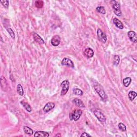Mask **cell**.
Wrapping results in <instances>:
<instances>
[{"label":"cell","instance_id":"7402d4cb","mask_svg":"<svg viewBox=\"0 0 137 137\" xmlns=\"http://www.w3.org/2000/svg\"><path fill=\"white\" fill-rule=\"evenodd\" d=\"M120 61V58L118 55H115L113 56V63L114 64V65L117 66Z\"/></svg>","mask_w":137,"mask_h":137},{"label":"cell","instance_id":"9a60e30c","mask_svg":"<svg viewBox=\"0 0 137 137\" xmlns=\"http://www.w3.org/2000/svg\"><path fill=\"white\" fill-rule=\"evenodd\" d=\"M73 102L76 105V106H77V107L82 108H85V105L84 104L83 102H82L81 100H80L79 99H74L73 100Z\"/></svg>","mask_w":137,"mask_h":137},{"label":"cell","instance_id":"484cf974","mask_svg":"<svg viewBox=\"0 0 137 137\" xmlns=\"http://www.w3.org/2000/svg\"><path fill=\"white\" fill-rule=\"evenodd\" d=\"M118 128L121 131H125L126 130V126L122 123H120L118 124Z\"/></svg>","mask_w":137,"mask_h":137},{"label":"cell","instance_id":"ffe728a7","mask_svg":"<svg viewBox=\"0 0 137 137\" xmlns=\"http://www.w3.org/2000/svg\"><path fill=\"white\" fill-rule=\"evenodd\" d=\"M137 93L134 92V91H130V92L129 93V99L131 101H133L134 99H135V97H137Z\"/></svg>","mask_w":137,"mask_h":137},{"label":"cell","instance_id":"e0dca14e","mask_svg":"<svg viewBox=\"0 0 137 137\" xmlns=\"http://www.w3.org/2000/svg\"><path fill=\"white\" fill-rule=\"evenodd\" d=\"M20 103H21V105L23 106V107H24L28 112L30 113L32 112L31 107V105L28 104V103L24 102V101H21L20 102Z\"/></svg>","mask_w":137,"mask_h":137},{"label":"cell","instance_id":"8fae6325","mask_svg":"<svg viewBox=\"0 0 137 137\" xmlns=\"http://www.w3.org/2000/svg\"><path fill=\"white\" fill-rule=\"evenodd\" d=\"M32 34L35 42H37L38 43L40 44V45H42V44L45 43V41H44L41 38L40 36L37 33L33 32Z\"/></svg>","mask_w":137,"mask_h":137},{"label":"cell","instance_id":"f546056e","mask_svg":"<svg viewBox=\"0 0 137 137\" xmlns=\"http://www.w3.org/2000/svg\"><path fill=\"white\" fill-rule=\"evenodd\" d=\"M10 79H11V80L12 81H15V80L14 79V77H13V76H12V74L10 75Z\"/></svg>","mask_w":137,"mask_h":137},{"label":"cell","instance_id":"6da1fadb","mask_svg":"<svg viewBox=\"0 0 137 137\" xmlns=\"http://www.w3.org/2000/svg\"><path fill=\"white\" fill-rule=\"evenodd\" d=\"M94 88L103 101H106L108 99V97L105 93L104 89L101 86V85L97 83L94 85Z\"/></svg>","mask_w":137,"mask_h":137},{"label":"cell","instance_id":"83f0119b","mask_svg":"<svg viewBox=\"0 0 137 137\" xmlns=\"http://www.w3.org/2000/svg\"><path fill=\"white\" fill-rule=\"evenodd\" d=\"M1 3L2 5H3V6L6 9L8 8L9 4V2L8 1H1Z\"/></svg>","mask_w":137,"mask_h":137},{"label":"cell","instance_id":"2e32d148","mask_svg":"<svg viewBox=\"0 0 137 137\" xmlns=\"http://www.w3.org/2000/svg\"><path fill=\"white\" fill-rule=\"evenodd\" d=\"M1 88L4 91L6 90V89L7 87V82L6 79L4 78L3 76L1 77Z\"/></svg>","mask_w":137,"mask_h":137},{"label":"cell","instance_id":"cb8c5ba5","mask_svg":"<svg viewBox=\"0 0 137 137\" xmlns=\"http://www.w3.org/2000/svg\"><path fill=\"white\" fill-rule=\"evenodd\" d=\"M73 93L75 95H78V96H81L83 94V92L81 89H73Z\"/></svg>","mask_w":137,"mask_h":137},{"label":"cell","instance_id":"7a4b0ae2","mask_svg":"<svg viewBox=\"0 0 137 137\" xmlns=\"http://www.w3.org/2000/svg\"><path fill=\"white\" fill-rule=\"evenodd\" d=\"M82 112L81 109H76L73 112L70 113V120L71 121L74 120V121H77L79 120V119L81 118L82 115Z\"/></svg>","mask_w":137,"mask_h":137},{"label":"cell","instance_id":"5bb4252c","mask_svg":"<svg viewBox=\"0 0 137 137\" xmlns=\"http://www.w3.org/2000/svg\"><path fill=\"white\" fill-rule=\"evenodd\" d=\"M49 136V134L47 132H45V131H37L34 133V137H48Z\"/></svg>","mask_w":137,"mask_h":137},{"label":"cell","instance_id":"ba28073f","mask_svg":"<svg viewBox=\"0 0 137 137\" xmlns=\"http://www.w3.org/2000/svg\"><path fill=\"white\" fill-rule=\"evenodd\" d=\"M62 64L63 65H65L71 68H74V64L71 59H70L68 58H64L63 59L62 61Z\"/></svg>","mask_w":137,"mask_h":137},{"label":"cell","instance_id":"3957f363","mask_svg":"<svg viewBox=\"0 0 137 137\" xmlns=\"http://www.w3.org/2000/svg\"><path fill=\"white\" fill-rule=\"evenodd\" d=\"M94 113L95 116H96V117L98 119V120H99L100 122H101L103 124H105V117L100 109H95L94 110Z\"/></svg>","mask_w":137,"mask_h":137},{"label":"cell","instance_id":"9c48e42d","mask_svg":"<svg viewBox=\"0 0 137 137\" xmlns=\"http://www.w3.org/2000/svg\"><path fill=\"white\" fill-rule=\"evenodd\" d=\"M128 37L130 39V40L134 43H137V34L134 31H129L128 33Z\"/></svg>","mask_w":137,"mask_h":137},{"label":"cell","instance_id":"7c38bea8","mask_svg":"<svg viewBox=\"0 0 137 137\" xmlns=\"http://www.w3.org/2000/svg\"><path fill=\"white\" fill-rule=\"evenodd\" d=\"M84 55L88 58H91L94 56V51L92 49L89 48H87L84 51Z\"/></svg>","mask_w":137,"mask_h":137},{"label":"cell","instance_id":"d6986e66","mask_svg":"<svg viewBox=\"0 0 137 137\" xmlns=\"http://www.w3.org/2000/svg\"><path fill=\"white\" fill-rule=\"evenodd\" d=\"M23 130H24L25 133L29 134V135L31 136L33 134V131L32 130V129L28 127L27 126H24V127H23Z\"/></svg>","mask_w":137,"mask_h":137},{"label":"cell","instance_id":"4fadbf2b","mask_svg":"<svg viewBox=\"0 0 137 137\" xmlns=\"http://www.w3.org/2000/svg\"><path fill=\"white\" fill-rule=\"evenodd\" d=\"M113 24L116 25V26L118 28H120V29H123L124 28V25L123 23L118 18H115L113 19Z\"/></svg>","mask_w":137,"mask_h":137},{"label":"cell","instance_id":"603a6c76","mask_svg":"<svg viewBox=\"0 0 137 137\" xmlns=\"http://www.w3.org/2000/svg\"><path fill=\"white\" fill-rule=\"evenodd\" d=\"M97 12H99V13L101 14H103L105 15V7H102V6H99V7H97Z\"/></svg>","mask_w":137,"mask_h":137},{"label":"cell","instance_id":"5b68a950","mask_svg":"<svg viewBox=\"0 0 137 137\" xmlns=\"http://www.w3.org/2000/svg\"><path fill=\"white\" fill-rule=\"evenodd\" d=\"M113 3V8L114 11V13L117 16L120 17L121 16V6L117 1H112Z\"/></svg>","mask_w":137,"mask_h":137},{"label":"cell","instance_id":"ac0fdd59","mask_svg":"<svg viewBox=\"0 0 137 137\" xmlns=\"http://www.w3.org/2000/svg\"><path fill=\"white\" fill-rule=\"evenodd\" d=\"M131 81L132 80L130 77H126V78H124L123 81V84L124 86L126 87H128L130 85Z\"/></svg>","mask_w":137,"mask_h":137},{"label":"cell","instance_id":"30bf717a","mask_svg":"<svg viewBox=\"0 0 137 137\" xmlns=\"http://www.w3.org/2000/svg\"><path fill=\"white\" fill-rule=\"evenodd\" d=\"M55 107V104L53 102H48L46 104L43 108V111L45 113H48Z\"/></svg>","mask_w":137,"mask_h":137},{"label":"cell","instance_id":"8992f818","mask_svg":"<svg viewBox=\"0 0 137 137\" xmlns=\"http://www.w3.org/2000/svg\"><path fill=\"white\" fill-rule=\"evenodd\" d=\"M97 34L99 40L101 41L102 42L105 43L106 42H107V35H106V34L104 32H102V31L101 30L100 28H99V29L97 30Z\"/></svg>","mask_w":137,"mask_h":137},{"label":"cell","instance_id":"4dcf8cb0","mask_svg":"<svg viewBox=\"0 0 137 137\" xmlns=\"http://www.w3.org/2000/svg\"><path fill=\"white\" fill-rule=\"evenodd\" d=\"M56 136H59V137H60V136H61V134H57V135H56Z\"/></svg>","mask_w":137,"mask_h":137},{"label":"cell","instance_id":"d4e9b609","mask_svg":"<svg viewBox=\"0 0 137 137\" xmlns=\"http://www.w3.org/2000/svg\"><path fill=\"white\" fill-rule=\"evenodd\" d=\"M35 4L36 7L38 8H41L43 6V2L42 1H37Z\"/></svg>","mask_w":137,"mask_h":137},{"label":"cell","instance_id":"f1b7e54d","mask_svg":"<svg viewBox=\"0 0 137 137\" xmlns=\"http://www.w3.org/2000/svg\"><path fill=\"white\" fill-rule=\"evenodd\" d=\"M81 137H90V136L89 135V134L87 133L84 132L83 133L81 134Z\"/></svg>","mask_w":137,"mask_h":137},{"label":"cell","instance_id":"4316f807","mask_svg":"<svg viewBox=\"0 0 137 137\" xmlns=\"http://www.w3.org/2000/svg\"><path fill=\"white\" fill-rule=\"evenodd\" d=\"M7 31H8V32L9 33V34H10V35L11 36V37L12 39H15V33H14V31H13V30L11 29V28H8V29H7Z\"/></svg>","mask_w":137,"mask_h":137},{"label":"cell","instance_id":"44dd1931","mask_svg":"<svg viewBox=\"0 0 137 137\" xmlns=\"http://www.w3.org/2000/svg\"><path fill=\"white\" fill-rule=\"evenodd\" d=\"M17 90L18 94L20 95V96H23V94H24V90H23V87L21 85L18 84L17 85Z\"/></svg>","mask_w":137,"mask_h":137},{"label":"cell","instance_id":"52a82bcc","mask_svg":"<svg viewBox=\"0 0 137 137\" xmlns=\"http://www.w3.org/2000/svg\"><path fill=\"white\" fill-rule=\"evenodd\" d=\"M60 42H61V38L59 36L57 35H54L52 38V39H51V45L54 46V47L58 46L59 45Z\"/></svg>","mask_w":137,"mask_h":137},{"label":"cell","instance_id":"277c9868","mask_svg":"<svg viewBox=\"0 0 137 137\" xmlns=\"http://www.w3.org/2000/svg\"><path fill=\"white\" fill-rule=\"evenodd\" d=\"M69 81H62V82L61 84V86L62 87V90H61V96H64V95H65L66 93L67 92H68V90L69 89Z\"/></svg>","mask_w":137,"mask_h":137}]
</instances>
